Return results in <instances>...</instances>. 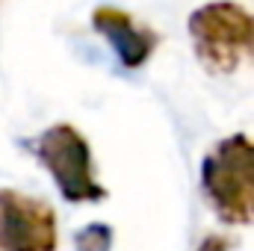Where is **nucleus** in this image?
<instances>
[{
	"label": "nucleus",
	"mask_w": 254,
	"mask_h": 251,
	"mask_svg": "<svg viewBox=\"0 0 254 251\" xmlns=\"http://www.w3.org/2000/svg\"><path fill=\"white\" fill-rule=\"evenodd\" d=\"M201 192L225 225H254V139L234 133L201 163Z\"/></svg>",
	"instance_id": "obj_1"
},
{
	"label": "nucleus",
	"mask_w": 254,
	"mask_h": 251,
	"mask_svg": "<svg viewBox=\"0 0 254 251\" xmlns=\"http://www.w3.org/2000/svg\"><path fill=\"white\" fill-rule=\"evenodd\" d=\"M27 148L51 172V178L65 201L83 204V201H104L107 198V189L95 181L92 148L77 127L54 125L45 133H39L36 139H30Z\"/></svg>",
	"instance_id": "obj_2"
},
{
	"label": "nucleus",
	"mask_w": 254,
	"mask_h": 251,
	"mask_svg": "<svg viewBox=\"0 0 254 251\" xmlns=\"http://www.w3.org/2000/svg\"><path fill=\"white\" fill-rule=\"evenodd\" d=\"M252 12L240 3L216 0L190 15V36L195 57L213 74H231L246 54V39L252 30Z\"/></svg>",
	"instance_id": "obj_3"
},
{
	"label": "nucleus",
	"mask_w": 254,
	"mask_h": 251,
	"mask_svg": "<svg viewBox=\"0 0 254 251\" xmlns=\"http://www.w3.org/2000/svg\"><path fill=\"white\" fill-rule=\"evenodd\" d=\"M0 251H57V213L18 189H0Z\"/></svg>",
	"instance_id": "obj_4"
},
{
	"label": "nucleus",
	"mask_w": 254,
	"mask_h": 251,
	"mask_svg": "<svg viewBox=\"0 0 254 251\" xmlns=\"http://www.w3.org/2000/svg\"><path fill=\"white\" fill-rule=\"evenodd\" d=\"M92 27L107 39L125 68H142L160 45V36L151 27L139 24L130 12L116 6H98L92 12Z\"/></svg>",
	"instance_id": "obj_5"
},
{
	"label": "nucleus",
	"mask_w": 254,
	"mask_h": 251,
	"mask_svg": "<svg viewBox=\"0 0 254 251\" xmlns=\"http://www.w3.org/2000/svg\"><path fill=\"white\" fill-rule=\"evenodd\" d=\"M77 251H110L113 246V231L107 225H89L74 237Z\"/></svg>",
	"instance_id": "obj_6"
},
{
	"label": "nucleus",
	"mask_w": 254,
	"mask_h": 251,
	"mask_svg": "<svg viewBox=\"0 0 254 251\" xmlns=\"http://www.w3.org/2000/svg\"><path fill=\"white\" fill-rule=\"evenodd\" d=\"M198 251H228V240H222V237H207Z\"/></svg>",
	"instance_id": "obj_7"
},
{
	"label": "nucleus",
	"mask_w": 254,
	"mask_h": 251,
	"mask_svg": "<svg viewBox=\"0 0 254 251\" xmlns=\"http://www.w3.org/2000/svg\"><path fill=\"white\" fill-rule=\"evenodd\" d=\"M246 54L254 57V18H252V30H249V39H246Z\"/></svg>",
	"instance_id": "obj_8"
}]
</instances>
